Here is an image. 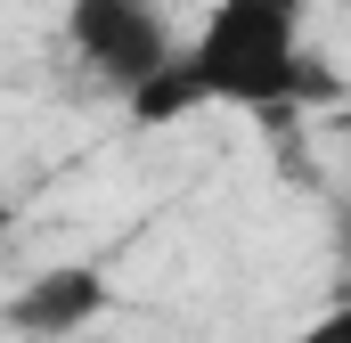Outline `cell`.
<instances>
[{
    "label": "cell",
    "instance_id": "6da1fadb",
    "mask_svg": "<svg viewBox=\"0 0 351 343\" xmlns=\"http://www.w3.org/2000/svg\"><path fill=\"white\" fill-rule=\"evenodd\" d=\"M311 0H213L180 58L131 98L139 123H180L196 106L237 115H302L335 98V74L311 58Z\"/></svg>",
    "mask_w": 351,
    "mask_h": 343
},
{
    "label": "cell",
    "instance_id": "7a4b0ae2",
    "mask_svg": "<svg viewBox=\"0 0 351 343\" xmlns=\"http://www.w3.org/2000/svg\"><path fill=\"white\" fill-rule=\"evenodd\" d=\"M66 49L90 82H106L123 106L180 58L172 8L164 0H74L66 8Z\"/></svg>",
    "mask_w": 351,
    "mask_h": 343
},
{
    "label": "cell",
    "instance_id": "3957f363",
    "mask_svg": "<svg viewBox=\"0 0 351 343\" xmlns=\"http://www.w3.org/2000/svg\"><path fill=\"white\" fill-rule=\"evenodd\" d=\"M106 303H114L106 261H49V270H33L0 303V327L16 343H74V335H90L106 319Z\"/></svg>",
    "mask_w": 351,
    "mask_h": 343
},
{
    "label": "cell",
    "instance_id": "277c9868",
    "mask_svg": "<svg viewBox=\"0 0 351 343\" xmlns=\"http://www.w3.org/2000/svg\"><path fill=\"white\" fill-rule=\"evenodd\" d=\"M286 343H351V294H343V303H327L311 327H294Z\"/></svg>",
    "mask_w": 351,
    "mask_h": 343
}]
</instances>
